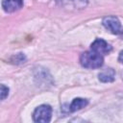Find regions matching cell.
<instances>
[{"mask_svg": "<svg viewBox=\"0 0 123 123\" xmlns=\"http://www.w3.org/2000/svg\"><path fill=\"white\" fill-rule=\"evenodd\" d=\"M103 56L90 50L81 54L80 62L86 68H99L103 65Z\"/></svg>", "mask_w": 123, "mask_h": 123, "instance_id": "obj_1", "label": "cell"}, {"mask_svg": "<svg viewBox=\"0 0 123 123\" xmlns=\"http://www.w3.org/2000/svg\"><path fill=\"white\" fill-rule=\"evenodd\" d=\"M51 116L52 108L49 105H40L35 110L33 113V119L35 122L47 123L51 120Z\"/></svg>", "mask_w": 123, "mask_h": 123, "instance_id": "obj_2", "label": "cell"}, {"mask_svg": "<svg viewBox=\"0 0 123 123\" xmlns=\"http://www.w3.org/2000/svg\"><path fill=\"white\" fill-rule=\"evenodd\" d=\"M103 25L106 29L111 31L114 35H123V28L121 27L120 21L115 16H107L103 19Z\"/></svg>", "mask_w": 123, "mask_h": 123, "instance_id": "obj_3", "label": "cell"}, {"mask_svg": "<svg viewBox=\"0 0 123 123\" xmlns=\"http://www.w3.org/2000/svg\"><path fill=\"white\" fill-rule=\"evenodd\" d=\"M90 48L92 51H94L100 55H106L111 51V46L102 38H96L91 43Z\"/></svg>", "mask_w": 123, "mask_h": 123, "instance_id": "obj_4", "label": "cell"}, {"mask_svg": "<svg viewBox=\"0 0 123 123\" xmlns=\"http://www.w3.org/2000/svg\"><path fill=\"white\" fill-rule=\"evenodd\" d=\"M23 7V0H2V8L6 12H13Z\"/></svg>", "mask_w": 123, "mask_h": 123, "instance_id": "obj_5", "label": "cell"}, {"mask_svg": "<svg viewBox=\"0 0 123 123\" xmlns=\"http://www.w3.org/2000/svg\"><path fill=\"white\" fill-rule=\"evenodd\" d=\"M62 6L65 8H73V9H83L86 6L87 0H58Z\"/></svg>", "mask_w": 123, "mask_h": 123, "instance_id": "obj_6", "label": "cell"}, {"mask_svg": "<svg viewBox=\"0 0 123 123\" xmlns=\"http://www.w3.org/2000/svg\"><path fill=\"white\" fill-rule=\"evenodd\" d=\"M114 76H115V72L112 68H106L104 70H102L98 77L99 80L103 83H111L114 80Z\"/></svg>", "mask_w": 123, "mask_h": 123, "instance_id": "obj_7", "label": "cell"}, {"mask_svg": "<svg viewBox=\"0 0 123 123\" xmlns=\"http://www.w3.org/2000/svg\"><path fill=\"white\" fill-rule=\"evenodd\" d=\"M87 104H88V101H87L86 99H83V98H75V99L72 101V103L70 104L69 109H68V111L73 112V111H79V110L85 108Z\"/></svg>", "mask_w": 123, "mask_h": 123, "instance_id": "obj_8", "label": "cell"}, {"mask_svg": "<svg viewBox=\"0 0 123 123\" xmlns=\"http://www.w3.org/2000/svg\"><path fill=\"white\" fill-rule=\"evenodd\" d=\"M9 94V88L4 85H1V100H4Z\"/></svg>", "mask_w": 123, "mask_h": 123, "instance_id": "obj_9", "label": "cell"}, {"mask_svg": "<svg viewBox=\"0 0 123 123\" xmlns=\"http://www.w3.org/2000/svg\"><path fill=\"white\" fill-rule=\"evenodd\" d=\"M118 61H119L121 63H123V51H121V52H120L119 57H118Z\"/></svg>", "mask_w": 123, "mask_h": 123, "instance_id": "obj_10", "label": "cell"}]
</instances>
